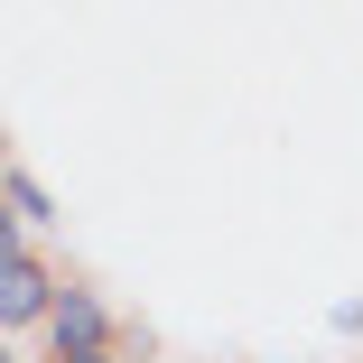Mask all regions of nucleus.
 <instances>
[{"instance_id":"obj_1","label":"nucleus","mask_w":363,"mask_h":363,"mask_svg":"<svg viewBox=\"0 0 363 363\" xmlns=\"http://www.w3.org/2000/svg\"><path fill=\"white\" fill-rule=\"evenodd\" d=\"M56 298H65V289L28 261V242H10V252H0V317H10V326H28V317H56Z\"/></svg>"},{"instance_id":"obj_2","label":"nucleus","mask_w":363,"mask_h":363,"mask_svg":"<svg viewBox=\"0 0 363 363\" xmlns=\"http://www.w3.org/2000/svg\"><path fill=\"white\" fill-rule=\"evenodd\" d=\"M47 326H56V354H103V308L84 298V289H65Z\"/></svg>"},{"instance_id":"obj_3","label":"nucleus","mask_w":363,"mask_h":363,"mask_svg":"<svg viewBox=\"0 0 363 363\" xmlns=\"http://www.w3.org/2000/svg\"><path fill=\"white\" fill-rule=\"evenodd\" d=\"M10 214H19V224H56V205H47V186L28 168H10Z\"/></svg>"},{"instance_id":"obj_4","label":"nucleus","mask_w":363,"mask_h":363,"mask_svg":"<svg viewBox=\"0 0 363 363\" xmlns=\"http://www.w3.org/2000/svg\"><path fill=\"white\" fill-rule=\"evenodd\" d=\"M56 363H103V354H56Z\"/></svg>"}]
</instances>
